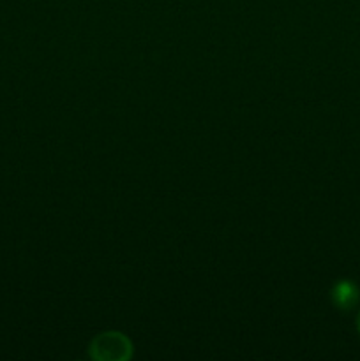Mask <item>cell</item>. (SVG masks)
Instances as JSON below:
<instances>
[{"mask_svg":"<svg viewBox=\"0 0 360 361\" xmlns=\"http://www.w3.org/2000/svg\"><path fill=\"white\" fill-rule=\"evenodd\" d=\"M131 342L126 335L119 331H106V334L97 335L92 341L90 355L92 358L102 361H122L131 356Z\"/></svg>","mask_w":360,"mask_h":361,"instance_id":"obj_1","label":"cell"},{"mask_svg":"<svg viewBox=\"0 0 360 361\" xmlns=\"http://www.w3.org/2000/svg\"><path fill=\"white\" fill-rule=\"evenodd\" d=\"M359 300V291L352 282H341L334 288V302L341 309H352Z\"/></svg>","mask_w":360,"mask_h":361,"instance_id":"obj_2","label":"cell"},{"mask_svg":"<svg viewBox=\"0 0 360 361\" xmlns=\"http://www.w3.org/2000/svg\"><path fill=\"white\" fill-rule=\"evenodd\" d=\"M359 328H360V319H359Z\"/></svg>","mask_w":360,"mask_h":361,"instance_id":"obj_3","label":"cell"}]
</instances>
